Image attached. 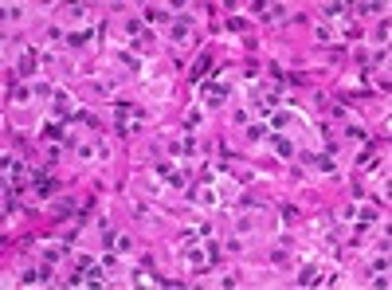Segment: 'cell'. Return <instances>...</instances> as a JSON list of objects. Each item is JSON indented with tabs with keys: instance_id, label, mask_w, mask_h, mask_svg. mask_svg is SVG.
I'll list each match as a JSON object with an SVG mask.
<instances>
[{
	"instance_id": "6da1fadb",
	"label": "cell",
	"mask_w": 392,
	"mask_h": 290,
	"mask_svg": "<svg viewBox=\"0 0 392 290\" xmlns=\"http://www.w3.org/2000/svg\"><path fill=\"white\" fill-rule=\"evenodd\" d=\"M0 165H4V180H8V184H20V180L28 176V165H24L20 157H8V153H4Z\"/></svg>"
},
{
	"instance_id": "7a4b0ae2",
	"label": "cell",
	"mask_w": 392,
	"mask_h": 290,
	"mask_svg": "<svg viewBox=\"0 0 392 290\" xmlns=\"http://www.w3.org/2000/svg\"><path fill=\"white\" fill-rule=\"evenodd\" d=\"M90 40H94V28H90V24H83V28H75V32H67V47H71V51H79V47H87Z\"/></svg>"
},
{
	"instance_id": "3957f363",
	"label": "cell",
	"mask_w": 392,
	"mask_h": 290,
	"mask_svg": "<svg viewBox=\"0 0 392 290\" xmlns=\"http://www.w3.org/2000/svg\"><path fill=\"white\" fill-rule=\"evenodd\" d=\"M47 279H51V267H28V271L20 275L24 287H36V283H47Z\"/></svg>"
},
{
	"instance_id": "277c9868",
	"label": "cell",
	"mask_w": 392,
	"mask_h": 290,
	"mask_svg": "<svg viewBox=\"0 0 392 290\" xmlns=\"http://www.w3.org/2000/svg\"><path fill=\"white\" fill-rule=\"evenodd\" d=\"M36 63H40V51H36V47H28V51L20 55V75H24V79H32V75H36Z\"/></svg>"
},
{
	"instance_id": "5b68a950",
	"label": "cell",
	"mask_w": 392,
	"mask_h": 290,
	"mask_svg": "<svg viewBox=\"0 0 392 290\" xmlns=\"http://www.w3.org/2000/svg\"><path fill=\"white\" fill-rule=\"evenodd\" d=\"M32 188H36V196H44V200H47V196L55 192V180H51V176H44V173H36V180H32Z\"/></svg>"
},
{
	"instance_id": "8992f818",
	"label": "cell",
	"mask_w": 392,
	"mask_h": 290,
	"mask_svg": "<svg viewBox=\"0 0 392 290\" xmlns=\"http://www.w3.org/2000/svg\"><path fill=\"white\" fill-rule=\"evenodd\" d=\"M141 20H145V24H173L169 8H145V12H141Z\"/></svg>"
},
{
	"instance_id": "52a82bcc",
	"label": "cell",
	"mask_w": 392,
	"mask_h": 290,
	"mask_svg": "<svg viewBox=\"0 0 392 290\" xmlns=\"http://www.w3.org/2000/svg\"><path fill=\"white\" fill-rule=\"evenodd\" d=\"M271 145H275V153H279V157H294V137L275 133V137H271Z\"/></svg>"
},
{
	"instance_id": "ba28073f",
	"label": "cell",
	"mask_w": 392,
	"mask_h": 290,
	"mask_svg": "<svg viewBox=\"0 0 392 290\" xmlns=\"http://www.w3.org/2000/svg\"><path fill=\"white\" fill-rule=\"evenodd\" d=\"M314 165H318V173H326V176H337V161L330 157V153H318V157H314Z\"/></svg>"
},
{
	"instance_id": "9c48e42d",
	"label": "cell",
	"mask_w": 392,
	"mask_h": 290,
	"mask_svg": "<svg viewBox=\"0 0 392 290\" xmlns=\"http://www.w3.org/2000/svg\"><path fill=\"white\" fill-rule=\"evenodd\" d=\"M357 220H361V224H377V220H381V212H377L373 204H357Z\"/></svg>"
},
{
	"instance_id": "30bf717a",
	"label": "cell",
	"mask_w": 392,
	"mask_h": 290,
	"mask_svg": "<svg viewBox=\"0 0 392 290\" xmlns=\"http://www.w3.org/2000/svg\"><path fill=\"white\" fill-rule=\"evenodd\" d=\"M208 63H212L208 55H200V59H196V67H192V83H196V86L204 83V75H208Z\"/></svg>"
},
{
	"instance_id": "8fae6325",
	"label": "cell",
	"mask_w": 392,
	"mask_h": 290,
	"mask_svg": "<svg viewBox=\"0 0 392 290\" xmlns=\"http://www.w3.org/2000/svg\"><path fill=\"white\" fill-rule=\"evenodd\" d=\"M51 212H55V216H71L75 204H71V200H51Z\"/></svg>"
},
{
	"instance_id": "7c38bea8",
	"label": "cell",
	"mask_w": 392,
	"mask_h": 290,
	"mask_svg": "<svg viewBox=\"0 0 392 290\" xmlns=\"http://www.w3.org/2000/svg\"><path fill=\"white\" fill-rule=\"evenodd\" d=\"M314 36H318V43H330V40H334V24H318Z\"/></svg>"
},
{
	"instance_id": "4fadbf2b",
	"label": "cell",
	"mask_w": 392,
	"mask_h": 290,
	"mask_svg": "<svg viewBox=\"0 0 392 290\" xmlns=\"http://www.w3.org/2000/svg\"><path fill=\"white\" fill-rule=\"evenodd\" d=\"M75 153H79V161H94L98 157V145H79Z\"/></svg>"
},
{
	"instance_id": "5bb4252c",
	"label": "cell",
	"mask_w": 392,
	"mask_h": 290,
	"mask_svg": "<svg viewBox=\"0 0 392 290\" xmlns=\"http://www.w3.org/2000/svg\"><path fill=\"white\" fill-rule=\"evenodd\" d=\"M24 16V4H4V20H20Z\"/></svg>"
},
{
	"instance_id": "9a60e30c",
	"label": "cell",
	"mask_w": 392,
	"mask_h": 290,
	"mask_svg": "<svg viewBox=\"0 0 392 290\" xmlns=\"http://www.w3.org/2000/svg\"><path fill=\"white\" fill-rule=\"evenodd\" d=\"M32 94H36V90H32V86H16V90H12V102H28V98H32Z\"/></svg>"
},
{
	"instance_id": "2e32d148",
	"label": "cell",
	"mask_w": 392,
	"mask_h": 290,
	"mask_svg": "<svg viewBox=\"0 0 392 290\" xmlns=\"http://www.w3.org/2000/svg\"><path fill=\"white\" fill-rule=\"evenodd\" d=\"M114 247H118V255H130V247H133V239H130V235H118V239H114Z\"/></svg>"
},
{
	"instance_id": "e0dca14e",
	"label": "cell",
	"mask_w": 392,
	"mask_h": 290,
	"mask_svg": "<svg viewBox=\"0 0 392 290\" xmlns=\"http://www.w3.org/2000/svg\"><path fill=\"white\" fill-rule=\"evenodd\" d=\"M200 122H204V106H200V102H196V106H192V110H188V125H200Z\"/></svg>"
},
{
	"instance_id": "ac0fdd59",
	"label": "cell",
	"mask_w": 392,
	"mask_h": 290,
	"mask_svg": "<svg viewBox=\"0 0 392 290\" xmlns=\"http://www.w3.org/2000/svg\"><path fill=\"white\" fill-rule=\"evenodd\" d=\"M12 212H16V192L4 188V216H12Z\"/></svg>"
},
{
	"instance_id": "d6986e66",
	"label": "cell",
	"mask_w": 392,
	"mask_h": 290,
	"mask_svg": "<svg viewBox=\"0 0 392 290\" xmlns=\"http://www.w3.org/2000/svg\"><path fill=\"white\" fill-rule=\"evenodd\" d=\"M294 220H298V208L286 204V208H282V224H294Z\"/></svg>"
},
{
	"instance_id": "ffe728a7",
	"label": "cell",
	"mask_w": 392,
	"mask_h": 290,
	"mask_svg": "<svg viewBox=\"0 0 392 290\" xmlns=\"http://www.w3.org/2000/svg\"><path fill=\"white\" fill-rule=\"evenodd\" d=\"M357 12H361V16H377V12H385V8H381V4H361Z\"/></svg>"
},
{
	"instance_id": "44dd1931",
	"label": "cell",
	"mask_w": 392,
	"mask_h": 290,
	"mask_svg": "<svg viewBox=\"0 0 392 290\" xmlns=\"http://www.w3.org/2000/svg\"><path fill=\"white\" fill-rule=\"evenodd\" d=\"M173 169H176V165H173V161H161V165H157V176H161V180H165V176L173 173Z\"/></svg>"
},
{
	"instance_id": "7402d4cb",
	"label": "cell",
	"mask_w": 392,
	"mask_h": 290,
	"mask_svg": "<svg viewBox=\"0 0 392 290\" xmlns=\"http://www.w3.org/2000/svg\"><path fill=\"white\" fill-rule=\"evenodd\" d=\"M247 133H251V137H255V141H259V137H267V125H263V122H259V125H251V129H247Z\"/></svg>"
},
{
	"instance_id": "603a6c76",
	"label": "cell",
	"mask_w": 392,
	"mask_h": 290,
	"mask_svg": "<svg viewBox=\"0 0 392 290\" xmlns=\"http://www.w3.org/2000/svg\"><path fill=\"white\" fill-rule=\"evenodd\" d=\"M345 133H349V137H353V141H365V129H361V125H349V129H345Z\"/></svg>"
}]
</instances>
